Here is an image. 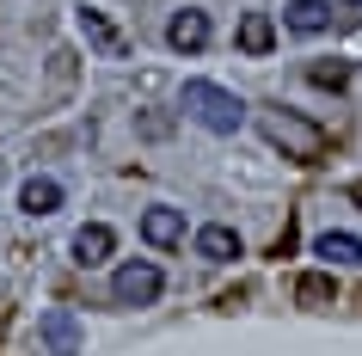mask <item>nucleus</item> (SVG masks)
I'll list each match as a JSON object with an SVG mask.
<instances>
[{
  "label": "nucleus",
  "mask_w": 362,
  "mask_h": 356,
  "mask_svg": "<svg viewBox=\"0 0 362 356\" xmlns=\"http://www.w3.org/2000/svg\"><path fill=\"white\" fill-rule=\"evenodd\" d=\"M178 105H185V117L203 123L209 135H240L246 130V98L228 93V86H215V80H185Z\"/></svg>",
  "instance_id": "obj_1"
},
{
  "label": "nucleus",
  "mask_w": 362,
  "mask_h": 356,
  "mask_svg": "<svg viewBox=\"0 0 362 356\" xmlns=\"http://www.w3.org/2000/svg\"><path fill=\"white\" fill-rule=\"evenodd\" d=\"M264 142L270 148H283V160H295V166H313V160H325V130L320 123H307L301 111H264Z\"/></svg>",
  "instance_id": "obj_2"
},
{
  "label": "nucleus",
  "mask_w": 362,
  "mask_h": 356,
  "mask_svg": "<svg viewBox=\"0 0 362 356\" xmlns=\"http://www.w3.org/2000/svg\"><path fill=\"white\" fill-rule=\"evenodd\" d=\"M160 289H166V277H160V264H153V258H129V264H117V277H111L117 307H153Z\"/></svg>",
  "instance_id": "obj_3"
},
{
  "label": "nucleus",
  "mask_w": 362,
  "mask_h": 356,
  "mask_svg": "<svg viewBox=\"0 0 362 356\" xmlns=\"http://www.w3.org/2000/svg\"><path fill=\"white\" fill-rule=\"evenodd\" d=\"M74 25H80V38H86V50H98L105 62H123V56H129V38L111 25L105 6H86V0H80V6H74Z\"/></svg>",
  "instance_id": "obj_4"
},
{
  "label": "nucleus",
  "mask_w": 362,
  "mask_h": 356,
  "mask_svg": "<svg viewBox=\"0 0 362 356\" xmlns=\"http://www.w3.org/2000/svg\"><path fill=\"white\" fill-rule=\"evenodd\" d=\"M37 338H43V350H49V356H80V350H86V332H80L74 307H43Z\"/></svg>",
  "instance_id": "obj_5"
},
{
  "label": "nucleus",
  "mask_w": 362,
  "mask_h": 356,
  "mask_svg": "<svg viewBox=\"0 0 362 356\" xmlns=\"http://www.w3.org/2000/svg\"><path fill=\"white\" fill-rule=\"evenodd\" d=\"M209 38H215V25H209V13H203V6H178V13L166 19V50H178V56L209 50Z\"/></svg>",
  "instance_id": "obj_6"
},
{
  "label": "nucleus",
  "mask_w": 362,
  "mask_h": 356,
  "mask_svg": "<svg viewBox=\"0 0 362 356\" xmlns=\"http://www.w3.org/2000/svg\"><path fill=\"white\" fill-rule=\"evenodd\" d=\"M111 252H117V234H111L105 222H86V227L74 234V264H80V270H93V264H105Z\"/></svg>",
  "instance_id": "obj_7"
},
{
  "label": "nucleus",
  "mask_w": 362,
  "mask_h": 356,
  "mask_svg": "<svg viewBox=\"0 0 362 356\" xmlns=\"http://www.w3.org/2000/svg\"><path fill=\"white\" fill-rule=\"evenodd\" d=\"M19 209H25V215H56V209H62V178H49V172L25 178V185H19Z\"/></svg>",
  "instance_id": "obj_8"
},
{
  "label": "nucleus",
  "mask_w": 362,
  "mask_h": 356,
  "mask_svg": "<svg viewBox=\"0 0 362 356\" xmlns=\"http://www.w3.org/2000/svg\"><path fill=\"white\" fill-rule=\"evenodd\" d=\"M197 258H209V264H233V258H240V234H233L228 222H209L203 234H197Z\"/></svg>",
  "instance_id": "obj_9"
},
{
  "label": "nucleus",
  "mask_w": 362,
  "mask_h": 356,
  "mask_svg": "<svg viewBox=\"0 0 362 356\" xmlns=\"http://www.w3.org/2000/svg\"><path fill=\"white\" fill-rule=\"evenodd\" d=\"M283 25H288V31H301V38H313V31L332 25V0H288V6H283Z\"/></svg>",
  "instance_id": "obj_10"
},
{
  "label": "nucleus",
  "mask_w": 362,
  "mask_h": 356,
  "mask_svg": "<svg viewBox=\"0 0 362 356\" xmlns=\"http://www.w3.org/2000/svg\"><path fill=\"white\" fill-rule=\"evenodd\" d=\"M141 240L148 246H178L185 240V215H178V209H148V215H141Z\"/></svg>",
  "instance_id": "obj_11"
},
{
  "label": "nucleus",
  "mask_w": 362,
  "mask_h": 356,
  "mask_svg": "<svg viewBox=\"0 0 362 356\" xmlns=\"http://www.w3.org/2000/svg\"><path fill=\"white\" fill-rule=\"evenodd\" d=\"M313 258H325V264H362V240H356V234L325 227L320 240H313Z\"/></svg>",
  "instance_id": "obj_12"
},
{
  "label": "nucleus",
  "mask_w": 362,
  "mask_h": 356,
  "mask_svg": "<svg viewBox=\"0 0 362 356\" xmlns=\"http://www.w3.org/2000/svg\"><path fill=\"white\" fill-rule=\"evenodd\" d=\"M332 295H338L332 270H301V277H295V301H301V307H332Z\"/></svg>",
  "instance_id": "obj_13"
},
{
  "label": "nucleus",
  "mask_w": 362,
  "mask_h": 356,
  "mask_svg": "<svg viewBox=\"0 0 362 356\" xmlns=\"http://www.w3.org/2000/svg\"><path fill=\"white\" fill-rule=\"evenodd\" d=\"M270 43H276L270 13H246V19H240V50H246V56H270Z\"/></svg>",
  "instance_id": "obj_14"
},
{
  "label": "nucleus",
  "mask_w": 362,
  "mask_h": 356,
  "mask_svg": "<svg viewBox=\"0 0 362 356\" xmlns=\"http://www.w3.org/2000/svg\"><path fill=\"white\" fill-rule=\"evenodd\" d=\"M307 80H313V86H332V93H338L344 80H350V68H344V62H313V68H307Z\"/></svg>",
  "instance_id": "obj_15"
},
{
  "label": "nucleus",
  "mask_w": 362,
  "mask_h": 356,
  "mask_svg": "<svg viewBox=\"0 0 362 356\" xmlns=\"http://www.w3.org/2000/svg\"><path fill=\"white\" fill-rule=\"evenodd\" d=\"M350 197H356V203H362V178H356V185H350Z\"/></svg>",
  "instance_id": "obj_16"
},
{
  "label": "nucleus",
  "mask_w": 362,
  "mask_h": 356,
  "mask_svg": "<svg viewBox=\"0 0 362 356\" xmlns=\"http://www.w3.org/2000/svg\"><path fill=\"white\" fill-rule=\"evenodd\" d=\"M350 6H362V0H350Z\"/></svg>",
  "instance_id": "obj_17"
}]
</instances>
